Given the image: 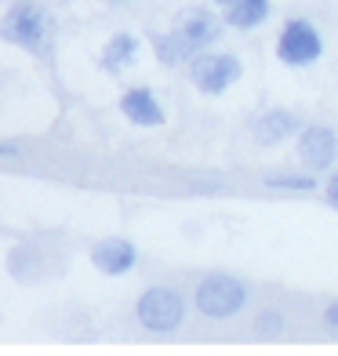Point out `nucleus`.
<instances>
[{
  "label": "nucleus",
  "mask_w": 338,
  "mask_h": 356,
  "mask_svg": "<svg viewBox=\"0 0 338 356\" xmlns=\"http://www.w3.org/2000/svg\"><path fill=\"white\" fill-rule=\"evenodd\" d=\"M222 33V22L215 19L211 11L204 8H193V11H182L179 22H175V33L168 37H153V47H156V58L168 62V66H179V62H193L200 47H211Z\"/></svg>",
  "instance_id": "f257e3e1"
},
{
  "label": "nucleus",
  "mask_w": 338,
  "mask_h": 356,
  "mask_svg": "<svg viewBox=\"0 0 338 356\" xmlns=\"http://www.w3.org/2000/svg\"><path fill=\"white\" fill-rule=\"evenodd\" d=\"M182 313H186L182 295H179V291H171V287H153V291H146V295L138 298V309H135L138 323H142L146 331H153V334L175 331V327L182 323Z\"/></svg>",
  "instance_id": "f03ea898"
},
{
  "label": "nucleus",
  "mask_w": 338,
  "mask_h": 356,
  "mask_svg": "<svg viewBox=\"0 0 338 356\" xmlns=\"http://www.w3.org/2000/svg\"><path fill=\"white\" fill-rule=\"evenodd\" d=\"M248 302V291L240 280L233 277H207L197 287V309L211 320H225V316H236Z\"/></svg>",
  "instance_id": "7ed1b4c3"
},
{
  "label": "nucleus",
  "mask_w": 338,
  "mask_h": 356,
  "mask_svg": "<svg viewBox=\"0 0 338 356\" xmlns=\"http://www.w3.org/2000/svg\"><path fill=\"white\" fill-rule=\"evenodd\" d=\"M4 37L11 44L26 47V51H40L44 47V37H47V15L37 0H19L8 19H4Z\"/></svg>",
  "instance_id": "20e7f679"
},
{
  "label": "nucleus",
  "mask_w": 338,
  "mask_h": 356,
  "mask_svg": "<svg viewBox=\"0 0 338 356\" xmlns=\"http://www.w3.org/2000/svg\"><path fill=\"white\" fill-rule=\"evenodd\" d=\"M324 51V40L320 33L305 22V19H287L280 37H277V55L287 62V66H309V62L320 58Z\"/></svg>",
  "instance_id": "39448f33"
},
{
  "label": "nucleus",
  "mask_w": 338,
  "mask_h": 356,
  "mask_svg": "<svg viewBox=\"0 0 338 356\" xmlns=\"http://www.w3.org/2000/svg\"><path fill=\"white\" fill-rule=\"evenodd\" d=\"M189 73H193V84L204 95H222L225 88H233L240 80V62L233 55L207 51V55H197L189 62Z\"/></svg>",
  "instance_id": "423d86ee"
},
{
  "label": "nucleus",
  "mask_w": 338,
  "mask_h": 356,
  "mask_svg": "<svg viewBox=\"0 0 338 356\" xmlns=\"http://www.w3.org/2000/svg\"><path fill=\"white\" fill-rule=\"evenodd\" d=\"M298 156L305 168L313 171H328L338 156V135L331 127H305L302 142H298Z\"/></svg>",
  "instance_id": "0eeeda50"
},
{
  "label": "nucleus",
  "mask_w": 338,
  "mask_h": 356,
  "mask_svg": "<svg viewBox=\"0 0 338 356\" xmlns=\"http://www.w3.org/2000/svg\"><path fill=\"white\" fill-rule=\"evenodd\" d=\"M91 262L99 273H106V277H124V273H131L135 262H138V251L135 244H127V240H102V244L91 248Z\"/></svg>",
  "instance_id": "6e6552de"
},
{
  "label": "nucleus",
  "mask_w": 338,
  "mask_h": 356,
  "mask_svg": "<svg viewBox=\"0 0 338 356\" xmlns=\"http://www.w3.org/2000/svg\"><path fill=\"white\" fill-rule=\"evenodd\" d=\"M120 109H124V117L138 124V127H156V124H164V109H160L156 102V95L150 88H131L120 99Z\"/></svg>",
  "instance_id": "1a4fd4ad"
},
{
  "label": "nucleus",
  "mask_w": 338,
  "mask_h": 356,
  "mask_svg": "<svg viewBox=\"0 0 338 356\" xmlns=\"http://www.w3.org/2000/svg\"><path fill=\"white\" fill-rule=\"evenodd\" d=\"M222 8L225 22L236 26V29H251V26H262L269 19V0H215Z\"/></svg>",
  "instance_id": "9d476101"
},
{
  "label": "nucleus",
  "mask_w": 338,
  "mask_h": 356,
  "mask_svg": "<svg viewBox=\"0 0 338 356\" xmlns=\"http://www.w3.org/2000/svg\"><path fill=\"white\" fill-rule=\"evenodd\" d=\"M295 131H298V117H291V113H280V109L266 113V117L255 124V135H259L262 145H273V142H280V138L295 135Z\"/></svg>",
  "instance_id": "9b49d317"
},
{
  "label": "nucleus",
  "mask_w": 338,
  "mask_h": 356,
  "mask_svg": "<svg viewBox=\"0 0 338 356\" xmlns=\"http://www.w3.org/2000/svg\"><path fill=\"white\" fill-rule=\"evenodd\" d=\"M135 51H138V40L131 33H117L109 44H106V55H102V70L109 73H120L124 66L135 62Z\"/></svg>",
  "instance_id": "f8f14e48"
},
{
  "label": "nucleus",
  "mask_w": 338,
  "mask_h": 356,
  "mask_svg": "<svg viewBox=\"0 0 338 356\" xmlns=\"http://www.w3.org/2000/svg\"><path fill=\"white\" fill-rule=\"evenodd\" d=\"M266 182L273 189H295V193H309L316 186L309 175H273V178H266Z\"/></svg>",
  "instance_id": "ddd939ff"
},
{
  "label": "nucleus",
  "mask_w": 338,
  "mask_h": 356,
  "mask_svg": "<svg viewBox=\"0 0 338 356\" xmlns=\"http://www.w3.org/2000/svg\"><path fill=\"white\" fill-rule=\"evenodd\" d=\"M280 331H284V316L273 313V309H266L259 320H255V334H259V338H273V334H280Z\"/></svg>",
  "instance_id": "4468645a"
},
{
  "label": "nucleus",
  "mask_w": 338,
  "mask_h": 356,
  "mask_svg": "<svg viewBox=\"0 0 338 356\" xmlns=\"http://www.w3.org/2000/svg\"><path fill=\"white\" fill-rule=\"evenodd\" d=\"M324 323H328V331H331V334H338V302H335V305H328Z\"/></svg>",
  "instance_id": "2eb2a0df"
},
{
  "label": "nucleus",
  "mask_w": 338,
  "mask_h": 356,
  "mask_svg": "<svg viewBox=\"0 0 338 356\" xmlns=\"http://www.w3.org/2000/svg\"><path fill=\"white\" fill-rule=\"evenodd\" d=\"M328 200H331V204L338 207V175L331 178V182H328Z\"/></svg>",
  "instance_id": "dca6fc26"
}]
</instances>
